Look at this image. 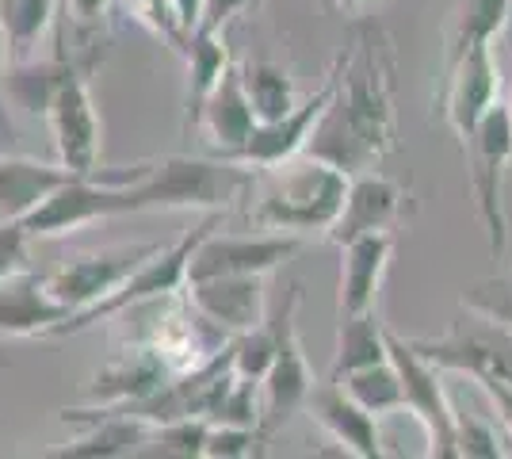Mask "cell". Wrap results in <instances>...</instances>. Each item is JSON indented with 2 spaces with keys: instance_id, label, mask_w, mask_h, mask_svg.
<instances>
[{
  "instance_id": "6da1fadb",
  "label": "cell",
  "mask_w": 512,
  "mask_h": 459,
  "mask_svg": "<svg viewBox=\"0 0 512 459\" xmlns=\"http://www.w3.org/2000/svg\"><path fill=\"white\" fill-rule=\"evenodd\" d=\"M394 150V62L390 50L375 46L371 31H360L337 77L329 104L314 123L302 153L325 161L344 176L371 173Z\"/></svg>"
},
{
  "instance_id": "7a4b0ae2",
  "label": "cell",
  "mask_w": 512,
  "mask_h": 459,
  "mask_svg": "<svg viewBox=\"0 0 512 459\" xmlns=\"http://www.w3.org/2000/svg\"><path fill=\"white\" fill-rule=\"evenodd\" d=\"M253 192V169L226 157H161L134 184L111 188V219L142 211H218Z\"/></svg>"
},
{
  "instance_id": "3957f363",
  "label": "cell",
  "mask_w": 512,
  "mask_h": 459,
  "mask_svg": "<svg viewBox=\"0 0 512 459\" xmlns=\"http://www.w3.org/2000/svg\"><path fill=\"white\" fill-rule=\"evenodd\" d=\"M302 161L287 157L272 165L268 188L260 192L253 207V219L268 230L283 234H310V230H329L337 219L348 192V176L325 161H314L299 153Z\"/></svg>"
},
{
  "instance_id": "277c9868",
  "label": "cell",
  "mask_w": 512,
  "mask_h": 459,
  "mask_svg": "<svg viewBox=\"0 0 512 459\" xmlns=\"http://www.w3.org/2000/svg\"><path fill=\"white\" fill-rule=\"evenodd\" d=\"M211 230H218V215H211L207 222H199L195 230H188L184 238H176L172 245H165V249H157L150 261L138 264L111 295H104L100 303H92L88 310H81V314H69L65 322H58L50 337L85 333V329H92L96 322H104V318L127 314V310H138V306L157 303V299H172L180 287L188 284V257H192V249L207 238Z\"/></svg>"
},
{
  "instance_id": "5b68a950",
  "label": "cell",
  "mask_w": 512,
  "mask_h": 459,
  "mask_svg": "<svg viewBox=\"0 0 512 459\" xmlns=\"http://www.w3.org/2000/svg\"><path fill=\"white\" fill-rule=\"evenodd\" d=\"M295 310H299V284L287 287V295L264 314V322L272 326V337H276V356L260 379V391H264L260 417H256L260 440L272 437L276 429H283L299 414L306 406V394L314 387V375H310V364H306L299 345V329H295Z\"/></svg>"
},
{
  "instance_id": "8992f818",
  "label": "cell",
  "mask_w": 512,
  "mask_h": 459,
  "mask_svg": "<svg viewBox=\"0 0 512 459\" xmlns=\"http://www.w3.org/2000/svg\"><path fill=\"white\" fill-rule=\"evenodd\" d=\"M463 153H467L470 184L478 196V215H482L486 234H490V249L501 253L505 238H509L501 180H505V165L512 161V108L505 100H493L486 115L474 123L470 138L463 142Z\"/></svg>"
},
{
  "instance_id": "52a82bcc",
  "label": "cell",
  "mask_w": 512,
  "mask_h": 459,
  "mask_svg": "<svg viewBox=\"0 0 512 459\" xmlns=\"http://www.w3.org/2000/svg\"><path fill=\"white\" fill-rule=\"evenodd\" d=\"M386 360L394 364L398 383H402V410H409L425 429L428 456L455 459L459 456L455 452V410H451V398L440 383V368L421 360L413 345L390 329H386Z\"/></svg>"
},
{
  "instance_id": "ba28073f",
  "label": "cell",
  "mask_w": 512,
  "mask_h": 459,
  "mask_svg": "<svg viewBox=\"0 0 512 459\" xmlns=\"http://www.w3.org/2000/svg\"><path fill=\"white\" fill-rule=\"evenodd\" d=\"M161 245L142 241V245H115V249H92V253H77L54 272H46V291L69 310L81 314L92 303H100L115 287L127 280L130 272L142 261H150Z\"/></svg>"
},
{
  "instance_id": "9c48e42d",
  "label": "cell",
  "mask_w": 512,
  "mask_h": 459,
  "mask_svg": "<svg viewBox=\"0 0 512 459\" xmlns=\"http://www.w3.org/2000/svg\"><path fill=\"white\" fill-rule=\"evenodd\" d=\"M486 329H451L436 341H409L413 352L440 372H463L467 379H493L512 387V329L482 314Z\"/></svg>"
},
{
  "instance_id": "30bf717a",
  "label": "cell",
  "mask_w": 512,
  "mask_h": 459,
  "mask_svg": "<svg viewBox=\"0 0 512 459\" xmlns=\"http://www.w3.org/2000/svg\"><path fill=\"white\" fill-rule=\"evenodd\" d=\"M344 58H348V50L329 66L325 81H321L318 92H314L310 100L295 104L287 115H279V119H272V123H256L253 134H249L234 153H226V161L249 165V169H253V165L256 169H272V165L287 161V157H299L302 146H306V138H310V131H314V123H318L325 104H329V96H333V88H337Z\"/></svg>"
},
{
  "instance_id": "8fae6325",
  "label": "cell",
  "mask_w": 512,
  "mask_h": 459,
  "mask_svg": "<svg viewBox=\"0 0 512 459\" xmlns=\"http://www.w3.org/2000/svg\"><path fill=\"white\" fill-rule=\"evenodd\" d=\"M302 249L299 234H256V238H230L207 234L188 257V284L211 276H268L283 261Z\"/></svg>"
},
{
  "instance_id": "7c38bea8",
  "label": "cell",
  "mask_w": 512,
  "mask_h": 459,
  "mask_svg": "<svg viewBox=\"0 0 512 459\" xmlns=\"http://www.w3.org/2000/svg\"><path fill=\"white\" fill-rule=\"evenodd\" d=\"M54 131V146H58V165L73 169V173H96V157H100V115H96V100L88 92L85 73L69 66L65 81L58 85L50 108L43 115Z\"/></svg>"
},
{
  "instance_id": "4fadbf2b",
  "label": "cell",
  "mask_w": 512,
  "mask_h": 459,
  "mask_svg": "<svg viewBox=\"0 0 512 459\" xmlns=\"http://www.w3.org/2000/svg\"><path fill=\"white\" fill-rule=\"evenodd\" d=\"M402 188L386 176L375 173H356L348 176V192H344V203L337 211V219L329 222V241L333 245H348L352 238H363V234H379V230H390L398 215H402Z\"/></svg>"
},
{
  "instance_id": "5bb4252c",
  "label": "cell",
  "mask_w": 512,
  "mask_h": 459,
  "mask_svg": "<svg viewBox=\"0 0 512 459\" xmlns=\"http://www.w3.org/2000/svg\"><path fill=\"white\" fill-rule=\"evenodd\" d=\"M184 287H188V303L226 333L260 326L268 314L264 276H211Z\"/></svg>"
},
{
  "instance_id": "9a60e30c",
  "label": "cell",
  "mask_w": 512,
  "mask_h": 459,
  "mask_svg": "<svg viewBox=\"0 0 512 459\" xmlns=\"http://www.w3.org/2000/svg\"><path fill=\"white\" fill-rule=\"evenodd\" d=\"M497 100V62L490 54V43L467 50L459 62L448 66V85H444V119H448L459 142H467L474 123L486 115Z\"/></svg>"
},
{
  "instance_id": "2e32d148",
  "label": "cell",
  "mask_w": 512,
  "mask_h": 459,
  "mask_svg": "<svg viewBox=\"0 0 512 459\" xmlns=\"http://www.w3.org/2000/svg\"><path fill=\"white\" fill-rule=\"evenodd\" d=\"M169 379H172V372L165 368L161 352L153 349V345L130 349L92 375V383H88V402L100 406V410L134 406V402L150 398L153 391H161Z\"/></svg>"
},
{
  "instance_id": "e0dca14e",
  "label": "cell",
  "mask_w": 512,
  "mask_h": 459,
  "mask_svg": "<svg viewBox=\"0 0 512 459\" xmlns=\"http://www.w3.org/2000/svg\"><path fill=\"white\" fill-rule=\"evenodd\" d=\"M306 406H310V417L341 444L344 452H352V456L360 459L383 456V440H379V429H375V414H367L360 402H352L337 379L333 383H321V387H310Z\"/></svg>"
},
{
  "instance_id": "ac0fdd59",
  "label": "cell",
  "mask_w": 512,
  "mask_h": 459,
  "mask_svg": "<svg viewBox=\"0 0 512 459\" xmlns=\"http://www.w3.org/2000/svg\"><path fill=\"white\" fill-rule=\"evenodd\" d=\"M65 318L69 310L46 291V276L23 268L0 284V337H50Z\"/></svg>"
},
{
  "instance_id": "d6986e66",
  "label": "cell",
  "mask_w": 512,
  "mask_h": 459,
  "mask_svg": "<svg viewBox=\"0 0 512 459\" xmlns=\"http://www.w3.org/2000/svg\"><path fill=\"white\" fill-rule=\"evenodd\" d=\"M62 421H92L81 440H73L69 448H62L58 456L65 459H111V456H138L142 444L150 440V421L123 410H62Z\"/></svg>"
},
{
  "instance_id": "ffe728a7",
  "label": "cell",
  "mask_w": 512,
  "mask_h": 459,
  "mask_svg": "<svg viewBox=\"0 0 512 459\" xmlns=\"http://www.w3.org/2000/svg\"><path fill=\"white\" fill-rule=\"evenodd\" d=\"M390 249H394L390 230L363 234V238H352L348 245H341V303H337L341 318L375 310Z\"/></svg>"
},
{
  "instance_id": "44dd1931",
  "label": "cell",
  "mask_w": 512,
  "mask_h": 459,
  "mask_svg": "<svg viewBox=\"0 0 512 459\" xmlns=\"http://www.w3.org/2000/svg\"><path fill=\"white\" fill-rule=\"evenodd\" d=\"M211 142L214 157H226L234 153L256 127V115L245 100V88H241V77H237V66H230L222 73V81L214 85V92L207 96V104L199 111V123Z\"/></svg>"
},
{
  "instance_id": "7402d4cb",
  "label": "cell",
  "mask_w": 512,
  "mask_h": 459,
  "mask_svg": "<svg viewBox=\"0 0 512 459\" xmlns=\"http://www.w3.org/2000/svg\"><path fill=\"white\" fill-rule=\"evenodd\" d=\"M73 169L65 165H43L27 157H0V219L20 222L27 211H35L54 188L73 180Z\"/></svg>"
},
{
  "instance_id": "603a6c76",
  "label": "cell",
  "mask_w": 512,
  "mask_h": 459,
  "mask_svg": "<svg viewBox=\"0 0 512 459\" xmlns=\"http://www.w3.org/2000/svg\"><path fill=\"white\" fill-rule=\"evenodd\" d=\"M184 62H188V88H184V131L199 123V111L207 104L214 85L230 69V50L222 31H192L184 43Z\"/></svg>"
},
{
  "instance_id": "cb8c5ba5",
  "label": "cell",
  "mask_w": 512,
  "mask_h": 459,
  "mask_svg": "<svg viewBox=\"0 0 512 459\" xmlns=\"http://www.w3.org/2000/svg\"><path fill=\"white\" fill-rule=\"evenodd\" d=\"M58 23L62 39V0H0V31L8 43V62L31 58L46 31Z\"/></svg>"
},
{
  "instance_id": "d4e9b609",
  "label": "cell",
  "mask_w": 512,
  "mask_h": 459,
  "mask_svg": "<svg viewBox=\"0 0 512 459\" xmlns=\"http://www.w3.org/2000/svg\"><path fill=\"white\" fill-rule=\"evenodd\" d=\"M69 73V62L65 58H54V62H35V58H20V62H8L4 66V92L8 100L23 108L27 115H46L50 100L58 85Z\"/></svg>"
},
{
  "instance_id": "484cf974",
  "label": "cell",
  "mask_w": 512,
  "mask_h": 459,
  "mask_svg": "<svg viewBox=\"0 0 512 459\" xmlns=\"http://www.w3.org/2000/svg\"><path fill=\"white\" fill-rule=\"evenodd\" d=\"M237 77H241V88H245V100L253 108L256 123H272L299 104L291 73L276 62H245V66H237Z\"/></svg>"
},
{
  "instance_id": "4316f807",
  "label": "cell",
  "mask_w": 512,
  "mask_h": 459,
  "mask_svg": "<svg viewBox=\"0 0 512 459\" xmlns=\"http://www.w3.org/2000/svg\"><path fill=\"white\" fill-rule=\"evenodd\" d=\"M379 360H386V329H383V322L375 318V310L341 318L333 379L356 372V368H367V364H379Z\"/></svg>"
},
{
  "instance_id": "83f0119b",
  "label": "cell",
  "mask_w": 512,
  "mask_h": 459,
  "mask_svg": "<svg viewBox=\"0 0 512 459\" xmlns=\"http://www.w3.org/2000/svg\"><path fill=\"white\" fill-rule=\"evenodd\" d=\"M344 387V394L352 402H360L367 414H394L402 410V383H398V372L390 360H379V364H367V368H356L337 379Z\"/></svg>"
},
{
  "instance_id": "f1b7e54d",
  "label": "cell",
  "mask_w": 512,
  "mask_h": 459,
  "mask_svg": "<svg viewBox=\"0 0 512 459\" xmlns=\"http://www.w3.org/2000/svg\"><path fill=\"white\" fill-rule=\"evenodd\" d=\"M509 8H512V0H467L463 12H459V20H455V27H451L448 66L459 62L474 46L490 43L493 35L505 27V20H509Z\"/></svg>"
},
{
  "instance_id": "f546056e",
  "label": "cell",
  "mask_w": 512,
  "mask_h": 459,
  "mask_svg": "<svg viewBox=\"0 0 512 459\" xmlns=\"http://www.w3.org/2000/svg\"><path fill=\"white\" fill-rule=\"evenodd\" d=\"M211 433L207 417H176V421H161L150 429V440L142 444L138 456H165V459H199L203 444Z\"/></svg>"
},
{
  "instance_id": "4dcf8cb0",
  "label": "cell",
  "mask_w": 512,
  "mask_h": 459,
  "mask_svg": "<svg viewBox=\"0 0 512 459\" xmlns=\"http://www.w3.org/2000/svg\"><path fill=\"white\" fill-rule=\"evenodd\" d=\"M272 356H276V337H272L268 322H260L253 329H241L234 341H230V368L241 379L260 383L264 372H268V364H272Z\"/></svg>"
},
{
  "instance_id": "1f68e13d",
  "label": "cell",
  "mask_w": 512,
  "mask_h": 459,
  "mask_svg": "<svg viewBox=\"0 0 512 459\" xmlns=\"http://www.w3.org/2000/svg\"><path fill=\"white\" fill-rule=\"evenodd\" d=\"M455 410V406H451ZM455 452L474 459H497L509 456L505 437L497 433V425H490L482 414H459L455 410Z\"/></svg>"
},
{
  "instance_id": "d6a6232c",
  "label": "cell",
  "mask_w": 512,
  "mask_h": 459,
  "mask_svg": "<svg viewBox=\"0 0 512 459\" xmlns=\"http://www.w3.org/2000/svg\"><path fill=\"white\" fill-rule=\"evenodd\" d=\"M463 306L474 314H486L493 322H501L505 329H512V287L509 284H478L463 295Z\"/></svg>"
},
{
  "instance_id": "836d02e7",
  "label": "cell",
  "mask_w": 512,
  "mask_h": 459,
  "mask_svg": "<svg viewBox=\"0 0 512 459\" xmlns=\"http://www.w3.org/2000/svg\"><path fill=\"white\" fill-rule=\"evenodd\" d=\"M256 440H260V433H256V429H245V425H211L207 444H203V456H211V459L249 456Z\"/></svg>"
},
{
  "instance_id": "e575fe53",
  "label": "cell",
  "mask_w": 512,
  "mask_h": 459,
  "mask_svg": "<svg viewBox=\"0 0 512 459\" xmlns=\"http://www.w3.org/2000/svg\"><path fill=\"white\" fill-rule=\"evenodd\" d=\"M27 241L31 238H27V230H23L20 222H0V284L27 268Z\"/></svg>"
},
{
  "instance_id": "d590c367",
  "label": "cell",
  "mask_w": 512,
  "mask_h": 459,
  "mask_svg": "<svg viewBox=\"0 0 512 459\" xmlns=\"http://www.w3.org/2000/svg\"><path fill=\"white\" fill-rule=\"evenodd\" d=\"M249 4H253V0H203L195 31H222V27L234 20L241 8H249Z\"/></svg>"
},
{
  "instance_id": "8d00e7d4",
  "label": "cell",
  "mask_w": 512,
  "mask_h": 459,
  "mask_svg": "<svg viewBox=\"0 0 512 459\" xmlns=\"http://www.w3.org/2000/svg\"><path fill=\"white\" fill-rule=\"evenodd\" d=\"M107 8H111V0H65V16H73L77 27H100L107 20Z\"/></svg>"
},
{
  "instance_id": "74e56055",
  "label": "cell",
  "mask_w": 512,
  "mask_h": 459,
  "mask_svg": "<svg viewBox=\"0 0 512 459\" xmlns=\"http://www.w3.org/2000/svg\"><path fill=\"white\" fill-rule=\"evenodd\" d=\"M478 387L493 398L497 414H501V421L509 425V433H512V387H505V383H493V379H478Z\"/></svg>"
},
{
  "instance_id": "f35d334b",
  "label": "cell",
  "mask_w": 512,
  "mask_h": 459,
  "mask_svg": "<svg viewBox=\"0 0 512 459\" xmlns=\"http://www.w3.org/2000/svg\"><path fill=\"white\" fill-rule=\"evenodd\" d=\"M172 12H176V20H180V27L192 35L195 23H199V8H203V0H169Z\"/></svg>"
},
{
  "instance_id": "ab89813d",
  "label": "cell",
  "mask_w": 512,
  "mask_h": 459,
  "mask_svg": "<svg viewBox=\"0 0 512 459\" xmlns=\"http://www.w3.org/2000/svg\"><path fill=\"white\" fill-rule=\"evenodd\" d=\"M4 66H8V43H4V31H0V134L12 138V123H8V104H4Z\"/></svg>"
},
{
  "instance_id": "60d3db41",
  "label": "cell",
  "mask_w": 512,
  "mask_h": 459,
  "mask_svg": "<svg viewBox=\"0 0 512 459\" xmlns=\"http://www.w3.org/2000/svg\"><path fill=\"white\" fill-rule=\"evenodd\" d=\"M337 8H348V12H360V8H367V4H379V0H333Z\"/></svg>"
},
{
  "instance_id": "b9f144b4",
  "label": "cell",
  "mask_w": 512,
  "mask_h": 459,
  "mask_svg": "<svg viewBox=\"0 0 512 459\" xmlns=\"http://www.w3.org/2000/svg\"><path fill=\"white\" fill-rule=\"evenodd\" d=\"M65 23H69V16H65V0H62V39H58V58H65Z\"/></svg>"
},
{
  "instance_id": "7bdbcfd3",
  "label": "cell",
  "mask_w": 512,
  "mask_h": 459,
  "mask_svg": "<svg viewBox=\"0 0 512 459\" xmlns=\"http://www.w3.org/2000/svg\"><path fill=\"white\" fill-rule=\"evenodd\" d=\"M505 27H509V54H512V8H509V20H505ZM512 108V104H509Z\"/></svg>"
}]
</instances>
